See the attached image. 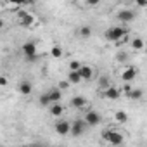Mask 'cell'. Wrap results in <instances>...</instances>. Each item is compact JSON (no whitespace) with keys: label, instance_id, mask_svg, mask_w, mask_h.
Listing matches in <instances>:
<instances>
[{"label":"cell","instance_id":"6da1fadb","mask_svg":"<svg viewBox=\"0 0 147 147\" xmlns=\"http://www.w3.org/2000/svg\"><path fill=\"white\" fill-rule=\"evenodd\" d=\"M126 35H128L126 28H121V26H113L106 31V38L109 42H116V43H123L126 40Z\"/></svg>","mask_w":147,"mask_h":147},{"label":"cell","instance_id":"7a4b0ae2","mask_svg":"<svg viewBox=\"0 0 147 147\" xmlns=\"http://www.w3.org/2000/svg\"><path fill=\"white\" fill-rule=\"evenodd\" d=\"M21 52L26 57V61H30V62H35L38 59V50H36V43L35 42H26L21 47Z\"/></svg>","mask_w":147,"mask_h":147},{"label":"cell","instance_id":"3957f363","mask_svg":"<svg viewBox=\"0 0 147 147\" xmlns=\"http://www.w3.org/2000/svg\"><path fill=\"white\" fill-rule=\"evenodd\" d=\"M102 138L106 142H109L111 145H121L123 144V135L118 133V131H113V130H104L102 131Z\"/></svg>","mask_w":147,"mask_h":147},{"label":"cell","instance_id":"277c9868","mask_svg":"<svg viewBox=\"0 0 147 147\" xmlns=\"http://www.w3.org/2000/svg\"><path fill=\"white\" fill-rule=\"evenodd\" d=\"M18 21H19V24L23 28H30V26L35 24V18L30 12H26V11H19L18 12Z\"/></svg>","mask_w":147,"mask_h":147},{"label":"cell","instance_id":"5b68a950","mask_svg":"<svg viewBox=\"0 0 147 147\" xmlns=\"http://www.w3.org/2000/svg\"><path fill=\"white\" fill-rule=\"evenodd\" d=\"M137 75H138V69L133 67V66H128V67H125L123 73H121V80H123L125 83H128V82H133V80L137 78Z\"/></svg>","mask_w":147,"mask_h":147},{"label":"cell","instance_id":"8992f818","mask_svg":"<svg viewBox=\"0 0 147 147\" xmlns=\"http://www.w3.org/2000/svg\"><path fill=\"white\" fill-rule=\"evenodd\" d=\"M83 123H85L87 126H97V125L100 123V114H99L97 111H88V113L85 114Z\"/></svg>","mask_w":147,"mask_h":147},{"label":"cell","instance_id":"52a82bcc","mask_svg":"<svg viewBox=\"0 0 147 147\" xmlns=\"http://www.w3.org/2000/svg\"><path fill=\"white\" fill-rule=\"evenodd\" d=\"M85 126H87V125H85L82 119H76V121H73V123H71V130H69V133H71L73 137H80V135H83Z\"/></svg>","mask_w":147,"mask_h":147},{"label":"cell","instance_id":"ba28073f","mask_svg":"<svg viewBox=\"0 0 147 147\" xmlns=\"http://www.w3.org/2000/svg\"><path fill=\"white\" fill-rule=\"evenodd\" d=\"M116 18H118V21H121V23H130V21L135 19V12H133L131 9H121V11L116 14Z\"/></svg>","mask_w":147,"mask_h":147},{"label":"cell","instance_id":"9c48e42d","mask_svg":"<svg viewBox=\"0 0 147 147\" xmlns=\"http://www.w3.org/2000/svg\"><path fill=\"white\" fill-rule=\"evenodd\" d=\"M119 95H121V90H118L116 87H107L102 90V97L107 100H116V99H119Z\"/></svg>","mask_w":147,"mask_h":147},{"label":"cell","instance_id":"30bf717a","mask_svg":"<svg viewBox=\"0 0 147 147\" xmlns=\"http://www.w3.org/2000/svg\"><path fill=\"white\" fill-rule=\"evenodd\" d=\"M69 130H71V123H69V121H66V119H59V121L55 123V131H57L59 135L66 137V135L69 133Z\"/></svg>","mask_w":147,"mask_h":147},{"label":"cell","instance_id":"8fae6325","mask_svg":"<svg viewBox=\"0 0 147 147\" xmlns=\"http://www.w3.org/2000/svg\"><path fill=\"white\" fill-rule=\"evenodd\" d=\"M80 76H82V80L83 82H90L92 78H94V69L90 67V66H83L82 64V67H80Z\"/></svg>","mask_w":147,"mask_h":147},{"label":"cell","instance_id":"7c38bea8","mask_svg":"<svg viewBox=\"0 0 147 147\" xmlns=\"http://www.w3.org/2000/svg\"><path fill=\"white\" fill-rule=\"evenodd\" d=\"M49 111H50V114H52L54 118H61V116L64 114V106H62L61 102L50 104V106H49Z\"/></svg>","mask_w":147,"mask_h":147},{"label":"cell","instance_id":"4fadbf2b","mask_svg":"<svg viewBox=\"0 0 147 147\" xmlns=\"http://www.w3.org/2000/svg\"><path fill=\"white\" fill-rule=\"evenodd\" d=\"M47 95H49V99H50V104H57V102H61V99H62V92H61L59 88L49 90Z\"/></svg>","mask_w":147,"mask_h":147},{"label":"cell","instance_id":"5bb4252c","mask_svg":"<svg viewBox=\"0 0 147 147\" xmlns=\"http://www.w3.org/2000/svg\"><path fill=\"white\" fill-rule=\"evenodd\" d=\"M69 85H78V83H82L83 80H82V76H80V73L78 71H69V75H67V80H66Z\"/></svg>","mask_w":147,"mask_h":147},{"label":"cell","instance_id":"9a60e30c","mask_svg":"<svg viewBox=\"0 0 147 147\" xmlns=\"http://www.w3.org/2000/svg\"><path fill=\"white\" fill-rule=\"evenodd\" d=\"M71 106H73V107H76V109H82V107L87 106V99L82 97V95H76V97H73V99H71Z\"/></svg>","mask_w":147,"mask_h":147},{"label":"cell","instance_id":"2e32d148","mask_svg":"<svg viewBox=\"0 0 147 147\" xmlns=\"http://www.w3.org/2000/svg\"><path fill=\"white\" fill-rule=\"evenodd\" d=\"M18 90H19L23 95H30V94L33 92V87H31V83H30V82H21V83H19V87H18Z\"/></svg>","mask_w":147,"mask_h":147},{"label":"cell","instance_id":"e0dca14e","mask_svg":"<svg viewBox=\"0 0 147 147\" xmlns=\"http://www.w3.org/2000/svg\"><path fill=\"white\" fill-rule=\"evenodd\" d=\"M114 119H116L119 125H123V123H126V121H128V114H126L125 111H116V114H114Z\"/></svg>","mask_w":147,"mask_h":147},{"label":"cell","instance_id":"ac0fdd59","mask_svg":"<svg viewBox=\"0 0 147 147\" xmlns=\"http://www.w3.org/2000/svg\"><path fill=\"white\" fill-rule=\"evenodd\" d=\"M126 95H128L130 99H133V100H138V99H140V97L144 95V92H142L140 88H131V90H130V92H128Z\"/></svg>","mask_w":147,"mask_h":147},{"label":"cell","instance_id":"d6986e66","mask_svg":"<svg viewBox=\"0 0 147 147\" xmlns=\"http://www.w3.org/2000/svg\"><path fill=\"white\" fill-rule=\"evenodd\" d=\"M50 55H52L54 59H59V57H62V49H61L59 45H54V47L50 49Z\"/></svg>","mask_w":147,"mask_h":147},{"label":"cell","instance_id":"ffe728a7","mask_svg":"<svg viewBox=\"0 0 147 147\" xmlns=\"http://www.w3.org/2000/svg\"><path fill=\"white\" fill-rule=\"evenodd\" d=\"M131 47H133V50H142L144 49V40L142 38H133L131 40Z\"/></svg>","mask_w":147,"mask_h":147},{"label":"cell","instance_id":"44dd1931","mask_svg":"<svg viewBox=\"0 0 147 147\" xmlns=\"http://www.w3.org/2000/svg\"><path fill=\"white\" fill-rule=\"evenodd\" d=\"M90 35H92V28H90V26H82V28H80V36L88 38Z\"/></svg>","mask_w":147,"mask_h":147},{"label":"cell","instance_id":"7402d4cb","mask_svg":"<svg viewBox=\"0 0 147 147\" xmlns=\"http://www.w3.org/2000/svg\"><path fill=\"white\" fill-rule=\"evenodd\" d=\"M80 67H82V62H78V61L69 62V71H80Z\"/></svg>","mask_w":147,"mask_h":147},{"label":"cell","instance_id":"603a6c76","mask_svg":"<svg viewBox=\"0 0 147 147\" xmlns=\"http://www.w3.org/2000/svg\"><path fill=\"white\" fill-rule=\"evenodd\" d=\"M38 100H40V104H42V106H50V99H49V95H47V94H42Z\"/></svg>","mask_w":147,"mask_h":147},{"label":"cell","instance_id":"cb8c5ba5","mask_svg":"<svg viewBox=\"0 0 147 147\" xmlns=\"http://www.w3.org/2000/svg\"><path fill=\"white\" fill-rule=\"evenodd\" d=\"M128 59V54L126 52H118V55H116V61L118 62H125Z\"/></svg>","mask_w":147,"mask_h":147},{"label":"cell","instance_id":"d4e9b609","mask_svg":"<svg viewBox=\"0 0 147 147\" xmlns=\"http://www.w3.org/2000/svg\"><path fill=\"white\" fill-rule=\"evenodd\" d=\"M57 88L62 92V90H66V88H69V83L66 82V80H62V82H59V85H57Z\"/></svg>","mask_w":147,"mask_h":147},{"label":"cell","instance_id":"484cf974","mask_svg":"<svg viewBox=\"0 0 147 147\" xmlns=\"http://www.w3.org/2000/svg\"><path fill=\"white\" fill-rule=\"evenodd\" d=\"M7 85H9V78L2 75V76H0V87H7Z\"/></svg>","mask_w":147,"mask_h":147},{"label":"cell","instance_id":"4316f807","mask_svg":"<svg viewBox=\"0 0 147 147\" xmlns=\"http://www.w3.org/2000/svg\"><path fill=\"white\" fill-rule=\"evenodd\" d=\"M100 87H102V88L111 87V85H109V80H107V78H100Z\"/></svg>","mask_w":147,"mask_h":147},{"label":"cell","instance_id":"83f0119b","mask_svg":"<svg viewBox=\"0 0 147 147\" xmlns=\"http://www.w3.org/2000/svg\"><path fill=\"white\" fill-rule=\"evenodd\" d=\"M137 5H138V7H147V4H145V2H137Z\"/></svg>","mask_w":147,"mask_h":147},{"label":"cell","instance_id":"f1b7e54d","mask_svg":"<svg viewBox=\"0 0 147 147\" xmlns=\"http://www.w3.org/2000/svg\"><path fill=\"white\" fill-rule=\"evenodd\" d=\"M2 28H4V21H2V19H0V30H2Z\"/></svg>","mask_w":147,"mask_h":147}]
</instances>
